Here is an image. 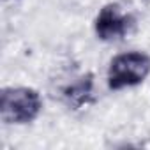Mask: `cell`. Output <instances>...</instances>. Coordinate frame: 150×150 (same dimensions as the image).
<instances>
[{
  "instance_id": "3957f363",
  "label": "cell",
  "mask_w": 150,
  "mask_h": 150,
  "mask_svg": "<svg viewBox=\"0 0 150 150\" xmlns=\"http://www.w3.org/2000/svg\"><path fill=\"white\" fill-rule=\"evenodd\" d=\"M134 27L132 14L125 13L118 4L111 2L103 6L94 20V32L99 41L113 42L124 39Z\"/></svg>"
},
{
  "instance_id": "6da1fadb",
  "label": "cell",
  "mask_w": 150,
  "mask_h": 150,
  "mask_svg": "<svg viewBox=\"0 0 150 150\" xmlns=\"http://www.w3.org/2000/svg\"><path fill=\"white\" fill-rule=\"evenodd\" d=\"M42 111V97L30 87H7L0 94V118L7 125L32 124Z\"/></svg>"
},
{
  "instance_id": "7a4b0ae2",
  "label": "cell",
  "mask_w": 150,
  "mask_h": 150,
  "mask_svg": "<svg viewBox=\"0 0 150 150\" xmlns=\"http://www.w3.org/2000/svg\"><path fill=\"white\" fill-rule=\"evenodd\" d=\"M150 74V55L145 51H125L111 58L108 67V87L110 90H124L141 85Z\"/></svg>"
},
{
  "instance_id": "277c9868",
  "label": "cell",
  "mask_w": 150,
  "mask_h": 150,
  "mask_svg": "<svg viewBox=\"0 0 150 150\" xmlns=\"http://www.w3.org/2000/svg\"><path fill=\"white\" fill-rule=\"evenodd\" d=\"M94 96V76L92 74H83L76 81L69 83L62 90L64 103L72 110H81L85 108Z\"/></svg>"
}]
</instances>
